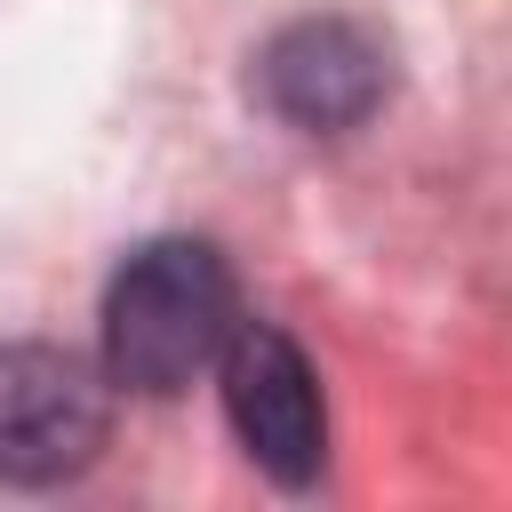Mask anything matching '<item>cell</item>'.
I'll use <instances>...</instances> for the list:
<instances>
[{"instance_id": "cell-1", "label": "cell", "mask_w": 512, "mask_h": 512, "mask_svg": "<svg viewBox=\"0 0 512 512\" xmlns=\"http://www.w3.org/2000/svg\"><path fill=\"white\" fill-rule=\"evenodd\" d=\"M240 328V280L216 240L168 232L120 256L104 288V376L144 400H176L192 376L216 368L224 336Z\"/></svg>"}, {"instance_id": "cell-2", "label": "cell", "mask_w": 512, "mask_h": 512, "mask_svg": "<svg viewBox=\"0 0 512 512\" xmlns=\"http://www.w3.org/2000/svg\"><path fill=\"white\" fill-rule=\"evenodd\" d=\"M112 432V376L64 344H0V480L56 488L96 464Z\"/></svg>"}, {"instance_id": "cell-3", "label": "cell", "mask_w": 512, "mask_h": 512, "mask_svg": "<svg viewBox=\"0 0 512 512\" xmlns=\"http://www.w3.org/2000/svg\"><path fill=\"white\" fill-rule=\"evenodd\" d=\"M216 376H224V416L248 464L272 472L280 488H312L328 464V400H320L304 344L272 320H240L216 352Z\"/></svg>"}, {"instance_id": "cell-4", "label": "cell", "mask_w": 512, "mask_h": 512, "mask_svg": "<svg viewBox=\"0 0 512 512\" xmlns=\"http://www.w3.org/2000/svg\"><path fill=\"white\" fill-rule=\"evenodd\" d=\"M384 88H392V56L360 16H296L256 56V96L304 136L360 128L384 104Z\"/></svg>"}]
</instances>
